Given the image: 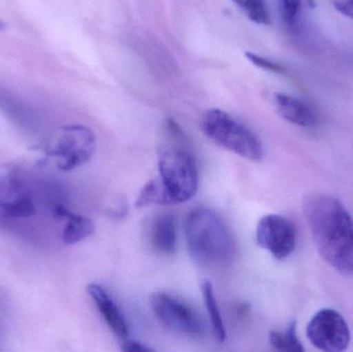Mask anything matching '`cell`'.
Segmentation results:
<instances>
[{"label":"cell","mask_w":353,"mask_h":352,"mask_svg":"<svg viewBox=\"0 0 353 352\" xmlns=\"http://www.w3.org/2000/svg\"><path fill=\"white\" fill-rule=\"evenodd\" d=\"M68 207L59 190L34 169L20 165L0 167V229L31 236L33 222L45 216L65 222Z\"/></svg>","instance_id":"1"},{"label":"cell","mask_w":353,"mask_h":352,"mask_svg":"<svg viewBox=\"0 0 353 352\" xmlns=\"http://www.w3.org/2000/svg\"><path fill=\"white\" fill-rule=\"evenodd\" d=\"M176 223L172 214H163L155 219L151 229L153 248L163 256H171L176 249Z\"/></svg>","instance_id":"12"},{"label":"cell","mask_w":353,"mask_h":352,"mask_svg":"<svg viewBox=\"0 0 353 352\" xmlns=\"http://www.w3.org/2000/svg\"><path fill=\"white\" fill-rule=\"evenodd\" d=\"M201 291H203L205 309H207L208 315L211 320L214 336L218 342L223 343L226 339L225 327H224L223 318H222L221 312H220L219 306L216 300L213 285L210 281H203L201 284Z\"/></svg>","instance_id":"15"},{"label":"cell","mask_w":353,"mask_h":352,"mask_svg":"<svg viewBox=\"0 0 353 352\" xmlns=\"http://www.w3.org/2000/svg\"><path fill=\"white\" fill-rule=\"evenodd\" d=\"M306 333L311 344L325 352L346 351L352 340V333L345 318L331 308L316 312L309 322Z\"/></svg>","instance_id":"7"},{"label":"cell","mask_w":353,"mask_h":352,"mask_svg":"<svg viewBox=\"0 0 353 352\" xmlns=\"http://www.w3.org/2000/svg\"><path fill=\"white\" fill-rule=\"evenodd\" d=\"M303 212L321 258L337 272L353 275V218L338 198L313 194Z\"/></svg>","instance_id":"2"},{"label":"cell","mask_w":353,"mask_h":352,"mask_svg":"<svg viewBox=\"0 0 353 352\" xmlns=\"http://www.w3.org/2000/svg\"><path fill=\"white\" fill-rule=\"evenodd\" d=\"M252 22L259 25L271 24L269 8L265 0H232Z\"/></svg>","instance_id":"18"},{"label":"cell","mask_w":353,"mask_h":352,"mask_svg":"<svg viewBox=\"0 0 353 352\" xmlns=\"http://www.w3.org/2000/svg\"><path fill=\"white\" fill-rule=\"evenodd\" d=\"M269 341L274 349L280 351L304 352L305 349L298 337L296 322H292L284 332L271 331Z\"/></svg>","instance_id":"16"},{"label":"cell","mask_w":353,"mask_h":352,"mask_svg":"<svg viewBox=\"0 0 353 352\" xmlns=\"http://www.w3.org/2000/svg\"><path fill=\"white\" fill-rule=\"evenodd\" d=\"M87 293L97 306L99 313L103 316L108 326L118 338L126 340L130 334L128 322L122 314L121 310L116 305L112 297L101 285L91 283L87 287Z\"/></svg>","instance_id":"10"},{"label":"cell","mask_w":353,"mask_h":352,"mask_svg":"<svg viewBox=\"0 0 353 352\" xmlns=\"http://www.w3.org/2000/svg\"><path fill=\"white\" fill-rule=\"evenodd\" d=\"M336 10L353 20V0H330Z\"/></svg>","instance_id":"21"},{"label":"cell","mask_w":353,"mask_h":352,"mask_svg":"<svg viewBox=\"0 0 353 352\" xmlns=\"http://www.w3.org/2000/svg\"><path fill=\"white\" fill-rule=\"evenodd\" d=\"M97 148L94 132L85 125L72 124L60 128L43 144V152L56 161L62 172L78 169L92 158Z\"/></svg>","instance_id":"5"},{"label":"cell","mask_w":353,"mask_h":352,"mask_svg":"<svg viewBox=\"0 0 353 352\" xmlns=\"http://www.w3.org/2000/svg\"><path fill=\"white\" fill-rule=\"evenodd\" d=\"M123 351L130 352H148L152 351V349L142 344V343L137 342V341L128 340L124 342Z\"/></svg>","instance_id":"22"},{"label":"cell","mask_w":353,"mask_h":352,"mask_svg":"<svg viewBox=\"0 0 353 352\" xmlns=\"http://www.w3.org/2000/svg\"><path fill=\"white\" fill-rule=\"evenodd\" d=\"M203 134L222 148L251 161L265 155L259 136L242 122L220 109L208 110L201 122Z\"/></svg>","instance_id":"4"},{"label":"cell","mask_w":353,"mask_h":352,"mask_svg":"<svg viewBox=\"0 0 353 352\" xmlns=\"http://www.w3.org/2000/svg\"><path fill=\"white\" fill-rule=\"evenodd\" d=\"M184 234L189 254L201 266H220L234 258V238L211 209L199 207L190 211L185 219Z\"/></svg>","instance_id":"3"},{"label":"cell","mask_w":353,"mask_h":352,"mask_svg":"<svg viewBox=\"0 0 353 352\" xmlns=\"http://www.w3.org/2000/svg\"><path fill=\"white\" fill-rule=\"evenodd\" d=\"M93 233L94 225L90 218L70 212L62 229L61 242L64 245H74L90 237Z\"/></svg>","instance_id":"14"},{"label":"cell","mask_w":353,"mask_h":352,"mask_svg":"<svg viewBox=\"0 0 353 352\" xmlns=\"http://www.w3.org/2000/svg\"><path fill=\"white\" fill-rule=\"evenodd\" d=\"M150 205H173L159 178L150 180L141 190L136 200L137 208Z\"/></svg>","instance_id":"17"},{"label":"cell","mask_w":353,"mask_h":352,"mask_svg":"<svg viewBox=\"0 0 353 352\" xmlns=\"http://www.w3.org/2000/svg\"><path fill=\"white\" fill-rule=\"evenodd\" d=\"M151 308L159 322L172 332L184 336H199L203 324L194 310L167 293H153Z\"/></svg>","instance_id":"8"},{"label":"cell","mask_w":353,"mask_h":352,"mask_svg":"<svg viewBox=\"0 0 353 352\" xmlns=\"http://www.w3.org/2000/svg\"><path fill=\"white\" fill-rule=\"evenodd\" d=\"M296 239L294 223L281 215H267L257 225V243L276 260L288 258L296 249Z\"/></svg>","instance_id":"9"},{"label":"cell","mask_w":353,"mask_h":352,"mask_svg":"<svg viewBox=\"0 0 353 352\" xmlns=\"http://www.w3.org/2000/svg\"><path fill=\"white\" fill-rule=\"evenodd\" d=\"M159 179L173 205L188 202L199 188V172L192 155L179 148L163 150L159 159Z\"/></svg>","instance_id":"6"},{"label":"cell","mask_w":353,"mask_h":352,"mask_svg":"<svg viewBox=\"0 0 353 352\" xmlns=\"http://www.w3.org/2000/svg\"><path fill=\"white\" fill-rule=\"evenodd\" d=\"M303 0H278L279 12L286 26L294 28L300 20Z\"/></svg>","instance_id":"19"},{"label":"cell","mask_w":353,"mask_h":352,"mask_svg":"<svg viewBox=\"0 0 353 352\" xmlns=\"http://www.w3.org/2000/svg\"><path fill=\"white\" fill-rule=\"evenodd\" d=\"M275 105L278 114L290 123L303 128H313L319 125L316 111L306 101L290 95L275 94Z\"/></svg>","instance_id":"11"},{"label":"cell","mask_w":353,"mask_h":352,"mask_svg":"<svg viewBox=\"0 0 353 352\" xmlns=\"http://www.w3.org/2000/svg\"><path fill=\"white\" fill-rule=\"evenodd\" d=\"M247 59L254 64L257 68H263L265 70H269V72H276V74H285V70L282 68L280 64L276 63V62L272 61L271 59L263 57V56L257 55V54L252 53V52H246L245 53Z\"/></svg>","instance_id":"20"},{"label":"cell","mask_w":353,"mask_h":352,"mask_svg":"<svg viewBox=\"0 0 353 352\" xmlns=\"http://www.w3.org/2000/svg\"><path fill=\"white\" fill-rule=\"evenodd\" d=\"M0 111L14 123L28 127L35 122L34 115L16 95L0 87Z\"/></svg>","instance_id":"13"}]
</instances>
